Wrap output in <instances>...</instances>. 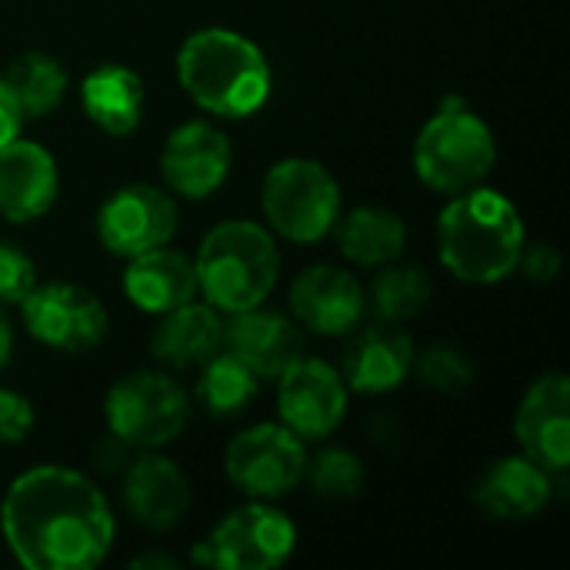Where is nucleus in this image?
I'll return each mask as SVG.
<instances>
[{"label": "nucleus", "mask_w": 570, "mask_h": 570, "mask_svg": "<svg viewBox=\"0 0 570 570\" xmlns=\"http://www.w3.org/2000/svg\"><path fill=\"white\" fill-rule=\"evenodd\" d=\"M0 534L27 570H90L110 554L117 521L90 478L43 464L7 488Z\"/></svg>", "instance_id": "f257e3e1"}, {"label": "nucleus", "mask_w": 570, "mask_h": 570, "mask_svg": "<svg viewBox=\"0 0 570 570\" xmlns=\"http://www.w3.org/2000/svg\"><path fill=\"white\" fill-rule=\"evenodd\" d=\"M518 207L491 187H471L448 200L438 217L441 264L464 284H501L518 271L524 250Z\"/></svg>", "instance_id": "f03ea898"}, {"label": "nucleus", "mask_w": 570, "mask_h": 570, "mask_svg": "<svg viewBox=\"0 0 570 570\" xmlns=\"http://www.w3.org/2000/svg\"><path fill=\"white\" fill-rule=\"evenodd\" d=\"M177 80L204 114L240 120L267 104L274 73L250 37L227 27H204L177 50Z\"/></svg>", "instance_id": "7ed1b4c3"}, {"label": "nucleus", "mask_w": 570, "mask_h": 570, "mask_svg": "<svg viewBox=\"0 0 570 570\" xmlns=\"http://www.w3.org/2000/svg\"><path fill=\"white\" fill-rule=\"evenodd\" d=\"M197 291L220 314L261 307L281 274L277 240L254 220H224L200 240Z\"/></svg>", "instance_id": "20e7f679"}, {"label": "nucleus", "mask_w": 570, "mask_h": 570, "mask_svg": "<svg viewBox=\"0 0 570 570\" xmlns=\"http://www.w3.org/2000/svg\"><path fill=\"white\" fill-rule=\"evenodd\" d=\"M498 160V140L491 127L468 110L458 97L421 127L414 140V170L438 194H461L488 180Z\"/></svg>", "instance_id": "39448f33"}, {"label": "nucleus", "mask_w": 570, "mask_h": 570, "mask_svg": "<svg viewBox=\"0 0 570 570\" xmlns=\"http://www.w3.org/2000/svg\"><path fill=\"white\" fill-rule=\"evenodd\" d=\"M261 207L271 234L294 244H317L341 217V187L324 164L311 157H287L264 174Z\"/></svg>", "instance_id": "423d86ee"}, {"label": "nucleus", "mask_w": 570, "mask_h": 570, "mask_svg": "<svg viewBox=\"0 0 570 570\" xmlns=\"http://www.w3.org/2000/svg\"><path fill=\"white\" fill-rule=\"evenodd\" d=\"M104 417L107 431L134 451H157L184 434L190 421V397L170 374L134 371L107 391Z\"/></svg>", "instance_id": "0eeeda50"}, {"label": "nucleus", "mask_w": 570, "mask_h": 570, "mask_svg": "<svg viewBox=\"0 0 570 570\" xmlns=\"http://www.w3.org/2000/svg\"><path fill=\"white\" fill-rule=\"evenodd\" d=\"M297 548L294 521L271 501H254L230 511L194 551L197 568L274 570L284 568Z\"/></svg>", "instance_id": "6e6552de"}, {"label": "nucleus", "mask_w": 570, "mask_h": 570, "mask_svg": "<svg viewBox=\"0 0 570 570\" xmlns=\"http://www.w3.org/2000/svg\"><path fill=\"white\" fill-rule=\"evenodd\" d=\"M224 471L237 491L254 501H274L291 494L307 471L304 441L284 424H254L240 431L224 454Z\"/></svg>", "instance_id": "1a4fd4ad"}, {"label": "nucleus", "mask_w": 570, "mask_h": 570, "mask_svg": "<svg viewBox=\"0 0 570 570\" xmlns=\"http://www.w3.org/2000/svg\"><path fill=\"white\" fill-rule=\"evenodd\" d=\"M20 317L33 341L53 351H67V354H83V351L100 347L110 327V317L100 297L67 281L37 284L20 301Z\"/></svg>", "instance_id": "9d476101"}, {"label": "nucleus", "mask_w": 570, "mask_h": 570, "mask_svg": "<svg viewBox=\"0 0 570 570\" xmlns=\"http://www.w3.org/2000/svg\"><path fill=\"white\" fill-rule=\"evenodd\" d=\"M177 234V204L170 190L154 184H127L97 210V237L114 257H137L170 244Z\"/></svg>", "instance_id": "9b49d317"}, {"label": "nucleus", "mask_w": 570, "mask_h": 570, "mask_svg": "<svg viewBox=\"0 0 570 570\" xmlns=\"http://www.w3.org/2000/svg\"><path fill=\"white\" fill-rule=\"evenodd\" d=\"M277 411L301 441H324L347 414V384L327 361L301 354L277 377Z\"/></svg>", "instance_id": "f8f14e48"}, {"label": "nucleus", "mask_w": 570, "mask_h": 570, "mask_svg": "<svg viewBox=\"0 0 570 570\" xmlns=\"http://www.w3.org/2000/svg\"><path fill=\"white\" fill-rule=\"evenodd\" d=\"M230 137L210 120H187L167 134L160 150V177L170 194L187 200L210 197L230 174Z\"/></svg>", "instance_id": "ddd939ff"}, {"label": "nucleus", "mask_w": 570, "mask_h": 570, "mask_svg": "<svg viewBox=\"0 0 570 570\" xmlns=\"http://www.w3.org/2000/svg\"><path fill=\"white\" fill-rule=\"evenodd\" d=\"M291 311L297 324L321 337H347L367 314V294L351 271L314 264L294 277Z\"/></svg>", "instance_id": "4468645a"}, {"label": "nucleus", "mask_w": 570, "mask_h": 570, "mask_svg": "<svg viewBox=\"0 0 570 570\" xmlns=\"http://www.w3.org/2000/svg\"><path fill=\"white\" fill-rule=\"evenodd\" d=\"M521 454L561 478L570 464V381L568 374L538 377L514 417Z\"/></svg>", "instance_id": "2eb2a0df"}, {"label": "nucleus", "mask_w": 570, "mask_h": 570, "mask_svg": "<svg viewBox=\"0 0 570 570\" xmlns=\"http://www.w3.org/2000/svg\"><path fill=\"white\" fill-rule=\"evenodd\" d=\"M414 341L397 331V324H374L364 331H351L341 351V377L347 391L357 394H391L414 371Z\"/></svg>", "instance_id": "dca6fc26"}, {"label": "nucleus", "mask_w": 570, "mask_h": 570, "mask_svg": "<svg viewBox=\"0 0 570 570\" xmlns=\"http://www.w3.org/2000/svg\"><path fill=\"white\" fill-rule=\"evenodd\" d=\"M124 508L127 514L147 528V531H170L180 524V518L190 508V484L184 478V471L154 451H140V458H134L124 468Z\"/></svg>", "instance_id": "f3484780"}, {"label": "nucleus", "mask_w": 570, "mask_h": 570, "mask_svg": "<svg viewBox=\"0 0 570 570\" xmlns=\"http://www.w3.org/2000/svg\"><path fill=\"white\" fill-rule=\"evenodd\" d=\"M57 190L60 174L47 147L23 137L0 147V217L10 224H30L53 207Z\"/></svg>", "instance_id": "a211bd4d"}, {"label": "nucleus", "mask_w": 570, "mask_h": 570, "mask_svg": "<svg viewBox=\"0 0 570 570\" xmlns=\"http://www.w3.org/2000/svg\"><path fill=\"white\" fill-rule=\"evenodd\" d=\"M227 317L230 321L224 324V347L240 357L261 381H277L304 354L301 327L277 311L250 307Z\"/></svg>", "instance_id": "6ab92c4d"}, {"label": "nucleus", "mask_w": 570, "mask_h": 570, "mask_svg": "<svg viewBox=\"0 0 570 570\" xmlns=\"http://www.w3.org/2000/svg\"><path fill=\"white\" fill-rule=\"evenodd\" d=\"M551 494H554V474L544 471L528 454H511L494 461L474 488L478 508L498 521H528L551 504Z\"/></svg>", "instance_id": "aec40b11"}, {"label": "nucleus", "mask_w": 570, "mask_h": 570, "mask_svg": "<svg viewBox=\"0 0 570 570\" xmlns=\"http://www.w3.org/2000/svg\"><path fill=\"white\" fill-rule=\"evenodd\" d=\"M124 294L144 314H167L197 294V271L194 261L180 250L154 247L127 261L124 271Z\"/></svg>", "instance_id": "412c9836"}, {"label": "nucleus", "mask_w": 570, "mask_h": 570, "mask_svg": "<svg viewBox=\"0 0 570 570\" xmlns=\"http://www.w3.org/2000/svg\"><path fill=\"white\" fill-rule=\"evenodd\" d=\"M224 347L220 311L204 304H180L160 314V324L150 334V354L164 367H200Z\"/></svg>", "instance_id": "4be33fe9"}, {"label": "nucleus", "mask_w": 570, "mask_h": 570, "mask_svg": "<svg viewBox=\"0 0 570 570\" xmlns=\"http://www.w3.org/2000/svg\"><path fill=\"white\" fill-rule=\"evenodd\" d=\"M80 104L94 127L110 137H127L144 117V80L124 63H100L83 77Z\"/></svg>", "instance_id": "5701e85b"}, {"label": "nucleus", "mask_w": 570, "mask_h": 570, "mask_svg": "<svg viewBox=\"0 0 570 570\" xmlns=\"http://www.w3.org/2000/svg\"><path fill=\"white\" fill-rule=\"evenodd\" d=\"M334 237L341 254L351 264L361 267H384L404 257L407 247V227L404 220L387 207H354L334 224Z\"/></svg>", "instance_id": "b1692460"}, {"label": "nucleus", "mask_w": 570, "mask_h": 570, "mask_svg": "<svg viewBox=\"0 0 570 570\" xmlns=\"http://www.w3.org/2000/svg\"><path fill=\"white\" fill-rule=\"evenodd\" d=\"M23 120L27 117H47L63 104L67 94V70L53 53L43 50H27L10 60L3 73Z\"/></svg>", "instance_id": "393cba45"}, {"label": "nucleus", "mask_w": 570, "mask_h": 570, "mask_svg": "<svg viewBox=\"0 0 570 570\" xmlns=\"http://www.w3.org/2000/svg\"><path fill=\"white\" fill-rule=\"evenodd\" d=\"M257 381L261 377L240 357L220 347L210 361L200 364L197 401L204 404L210 417H237L257 397V387H261Z\"/></svg>", "instance_id": "a878e982"}, {"label": "nucleus", "mask_w": 570, "mask_h": 570, "mask_svg": "<svg viewBox=\"0 0 570 570\" xmlns=\"http://www.w3.org/2000/svg\"><path fill=\"white\" fill-rule=\"evenodd\" d=\"M434 294L431 274L424 267H411V264H384L381 274L371 281V311L377 314V321L384 324H404L411 317H417L428 301Z\"/></svg>", "instance_id": "bb28decb"}, {"label": "nucleus", "mask_w": 570, "mask_h": 570, "mask_svg": "<svg viewBox=\"0 0 570 570\" xmlns=\"http://www.w3.org/2000/svg\"><path fill=\"white\" fill-rule=\"evenodd\" d=\"M304 478H311V488L327 501H347L364 491V464L344 448L321 451L314 461H307Z\"/></svg>", "instance_id": "cd10ccee"}, {"label": "nucleus", "mask_w": 570, "mask_h": 570, "mask_svg": "<svg viewBox=\"0 0 570 570\" xmlns=\"http://www.w3.org/2000/svg\"><path fill=\"white\" fill-rule=\"evenodd\" d=\"M414 371L438 394H464L474 384V361L451 344L428 347L421 357H414Z\"/></svg>", "instance_id": "c85d7f7f"}, {"label": "nucleus", "mask_w": 570, "mask_h": 570, "mask_svg": "<svg viewBox=\"0 0 570 570\" xmlns=\"http://www.w3.org/2000/svg\"><path fill=\"white\" fill-rule=\"evenodd\" d=\"M37 264L17 244H0V304L20 307V301L37 287Z\"/></svg>", "instance_id": "c756f323"}, {"label": "nucleus", "mask_w": 570, "mask_h": 570, "mask_svg": "<svg viewBox=\"0 0 570 570\" xmlns=\"http://www.w3.org/2000/svg\"><path fill=\"white\" fill-rule=\"evenodd\" d=\"M33 404L10 391V387H0V448H10V444H23L27 434L33 431Z\"/></svg>", "instance_id": "7c9ffc66"}, {"label": "nucleus", "mask_w": 570, "mask_h": 570, "mask_svg": "<svg viewBox=\"0 0 570 570\" xmlns=\"http://www.w3.org/2000/svg\"><path fill=\"white\" fill-rule=\"evenodd\" d=\"M518 267L524 271V277L531 284H554L558 274H561V254H558L554 244H534V247L524 244Z\"/></svg>", "instance_id": "2f4dec72"}, {"label": "nucleus", "mask_w": 570, "mask_h": 570, "mask_svg": "<svg viewBox=\"0 0 570 570\" xmlns=\"http://www.w3.org/2000/svg\"><path fill=\"white\" fill-rule=\"evenodd\" d=\"M90 461H94V468L104 471V474H124V468L134 461V448H130L127 441H120L117 434L107 431V434L90 448Z\"/></svg>", "instance_id": "473e14b6"}, {"label": "nucleus", "mask_w": 570, "mask_h": 570, "mask_svg": "<svg viewBox=\"0 0 570 570\" xmlns=\"http://www.w3.org/2000/svg\"><path fill=\"white\" fill-rule=\"evenodd\" d=\"M20 127H23V114H20V107H17V100H13L3 73H0V147L10 144L13 137H20Z\"/></svg>", "instance_id": "72a5a7b5"}, {"label": "nucleus", "mask_w": 570, "mask_h": 570, "mask_svg": "<svg viewBox=\"0 0 570 570\" xmlns=\"http://www.w3.org/2000/svg\"><path fill=\"white\" fill-rule=\"evenodd\" d=\"M10 357H13V324H10L7 307L0 304V371L10 364Z\"/></svg>", "instance_id": "f704fd0d"}, {"label": "nucleus", "mask_w": 570, "mask_h": 570, "mask_svg": "<svg viewBox=\"0 0 570 570\" xmlns=\"http://www.w3.org/2000/svg\"><path fill=\"white\" fill-rule=\"evenodd\" d=\"M134 568L174 570V568H180V561H174L170 554H144V558H134Z\"/></svg>", "instance_id": "c9c22d12"}]
</instances>
